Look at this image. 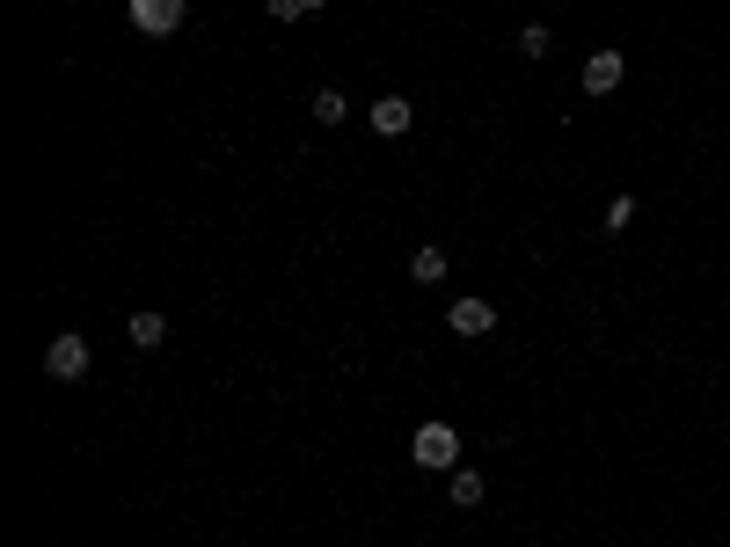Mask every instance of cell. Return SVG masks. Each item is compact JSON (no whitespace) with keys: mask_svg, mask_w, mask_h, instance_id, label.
Listing matches in <instances>:
<instances>
[{"mask_svg":"<svg viewBox=\"0 0 730 547\" xmlns=\"http://www.w3.org/2000/svg\"><path fill=\"white\" fill-rule=\"evenodd\" d=\"M44 372H52V380H81V372H88V336H74V328H66V336H52Z\"/></svg>","mask_w":730,"mask_h":547,"instance_id":"7a4b0ae2","label":"cell"},{"mask_svg":"<svg viewBox=\"0 0 730 547\" xmlns=\"http://www.w3.org/2000/svg\"><path fill=\"white\" fill-rule=\"evenodd\" d=\"M314 8H322V0H270V15H278V22H307Z\"/></svg>","mask_w":730,"mask_h":547,"instance_id":"4fadbf2b","label":"cell"},{"mask_svg":"<svg viewBox=\"0 0 730 547\" xmlns=\"http://www.w3.org/2000/svg\"><path fill=\"white\" fill-rule=\"evenodd\" d=\"M519 52H527V59H548V22H527V30H519Z\"/></svg>","mask_w":730,"mask_h":547,"instance_id":"8fae6325","label":"cell"},{"mask_svg":"<svg viewBox=\"0 0 730 547\" xmlns=\"http://www.w3.org/2000/svg\"><path fill=\"white\" fill-rule=\"evenodd\" d=\"M453 336H489V328H497V306L489 300H453Z\"/></svg>","mask_w":730,"mask_h":547,"instance_id":"277c9868","label":"cell"},{"mask_svg":"<svg viewBox=\"0 0 730 547\" xmlns=\"http://www.w3.org/2000/svg\"><path fill=\"white\" fill-rule=\"evenodd\" d=\"M453 504H461V511L483 504V475H475V467H453Z\"/></svg>","mask_w":730,"mask_h":547,"instance_id":"30bf717a","label":"cell"},{"mask_svg":"<svg viewBox=\"0 0 730 547\" xmlns=\"http://www.w3.org/2000/svg\"><path fill=\"white\" fill-rule=\"evenodd\" d=\"M621 88V52H591L585 59V96H613Z\"/></svg>","mask_w":730,"mask_h":547,"instance_id":"8992f818","label":"cell"},{"mask_svg":"<svg viewBox=\"0 0 730 547\" xmlns=\"http://www.w3.org/2000/svg\"><path fill=\"white\" fill-rule=\"evenodd\" d=\"M409 124H417V110H409L402 96H380V102H373V132H380V139H402Z\"/></svg>","mask_w":730,"mask_h":547,"instance_id":"5b68a950","label":"cell"},{"mask_svg":"<svg viewBox=\"0 0 730 547\" xmlns=\"http://www.w3.org/2000/svg\"><path fill=\"white\" fill-rule=\"evenodd\" d=\"M124 336H132V350H162L168 322H162V314H132V328H124Z\"/></svg>","mask_w":730,"mask_h":547,"instance_id":"9c48e42d","label":"cell"},{"mask_svg":"<svg viewBox=\"0 0 730 547\" xmlns=\"http://www.w3.org/2000/svg\"><path fill=\"white\" fill-rule=\"evenodd\" d=\"M307 110H314V124H344V118H351L344 88H314V96H307Z\"/></svg>","mask_w":730,"mask_h":547,"instance_id":"52a82bcc","label":"cell"},{"mask_svg":"<svg viewBox=\"0 0 730 547\" xmlns=\"http://www.w3.org/2000/svg\"><path fill=\"white\" fill-rule=\"evenodd\" d=\"M629 220H635V198H613V204H607V220H599V226H607V234H629Z\"/></svg>","mask_w":730,"mask_h":547,"instance_id":"7c38bea8","label":"cell"},{"mask_svg":"<svg viewBox=\"0 0 730 547\" xmlns=\"http://www.w3.org/2000/svg\"><path fill=\"white\" fill-rule=\"evenodd\" d=\"M409 460H417V467H439V475H453V460H461V438H453V424H424L417 438H409Z\"/></svg>","mask_w":730,"mask_h":547,"instance_id":"6da1fadb","label":"cell"},{"mask_svg":"<svg viewBox=\"0 0 730 547\" xmlns=\"http://www.w3.org/2000/svg\"><path fill=\"white\" fill-rule=\"evenodd\" d=\"M132 22H140L146 37H168L182 22V0H132Z\"/></svg>","mask_w":730,"mask_h":547,"instance_id":"3957f363","label":"cell"},{"mask_svg":"<svg viewBox=\"0 0 730 547\" xmlns=\"http://www.w3.org/2000/svg\"><path fill=\"white\" fill-rule=\"evenodd\" d=\"M409 278H417V284H446V248H417V256H409Z\"/></svg>","mask_w":730,"mask_h":547,"instance_id":"ba28073f","label":"cell"}]
</instances>
